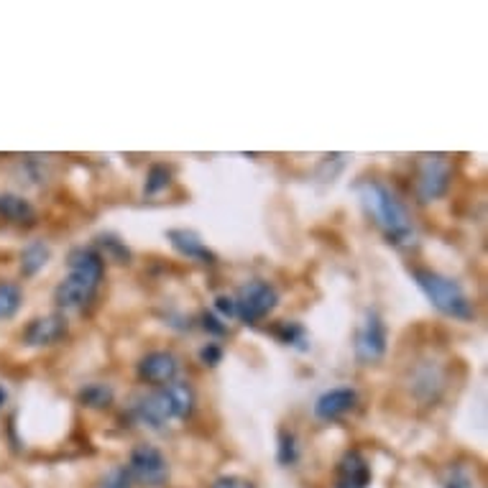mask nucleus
Masks as SVG:
<instances>
[{"instance_id":"nucleus-1","label":"nucleus","mask_w":488,"mask_h":488,"mask_svg":"<svg viewBox=\"0 0 488 488\" xmlns=\"http://www.w3.org/2000/svg\"><path fill=\"white\" fill-rule=\"evenodd\" d=\"M67 264H70V273L55 290V302L62 309L85 307L103 282L105 261L92 248H74Z\"/></svg>"},{"instance_id":"nucleus-2","label":"nucleus","mask_w":488,"mask_h":488,"mask_svg":"<svg viewBox=\"0 0 488 488\" xmlns=\"http://www.w3.org/2000/svg\"><path fill=\"white\" fill-rule=\"evenodd\" d=\"M361 199L366 213L374 217V223L379 225L391 243L404 246L415 238V225H412L409 210L389 187H383L381 181H363Z\"/></svg>"},{"instance_id":"nucleus-3","label":"nucleus","mask_w":488,"mask_h":488,"mask_svg":"<svg viewBox=\"0 0 488 488\" xmlns=\"http://www.w3.org/2000/svg\"><path fill=\"white\" fill-rule=\"evenodd\" d=\"M415 282L416 287L425 291V297L442 315L455 317V320H470L473 317V305H470L468 294L463 291L458 282H452V279L437 272H427V269H415Z\"/></svg>"},{"instance_id":"nucleus-4","label":"nucleus","mask_w":488,"mask_h":488,"mask_svg":"<svg viewBox=\"0 0 488 488\" xmlns=\"http://www.w3.org/2000/svg\"><path fill=\"white\" fill-rule=\"evenodd\" d=\"M235 302V317H240L243 323L254 325L258 320H264L279 302L276 290L269 282H248L238 290Z\"/></svg>"},{"instance_id":"nucleus-5","label":"nucleus","mask_w":488,"mask_h":488,"mask_svg":"<svg viewBox=\"0 0 488 488\" xmlns=\"http://www.w3.org/2000/svg\"><path fill=\"white\" fill-rule=\"evenodd\" d=\"M126 468L130 470L133 481L141 486H162L169 478V463H166L164 452L148 442H141L130 450Z\"/></svg>"},{"instance_id":"nucleus-6","label":"nucleus","mask_w":488,"mask_h":488,"mask_svg":"<svg viewBox=\"0 0 488 488\" xmlns=\"http://www.w3.org/2000/svg\"><path fill=\"white\" fill-rule=\"evenodd\" d=\"M450 187V162L445 156H425L416 174V195L422 202L440 199Z\"/></svg>"},{"instance_id":"nucleus-7","label":"nucleus","mask_w":488,"mask_h":488,"mask_svg":"<svg viewBox=\"0 0 488 488\" xmlns=\"http://www.w3.org/2000/svg\"><path fill=\"white\" fill-rule=\"evenodd\" d=\"M386 325L376 312H366V320L356 335V358L366 366L379 363L386 356Z\"/></svg>"},{"instance_id":"nucleus-8","label":"nucleus","mask_w":488,"mask_h":488,"mask_svg":"<svg viewBox=\"0 0 488 488\" xmlns=\"http://www.w3.org/2000/svg\"><path fill=\"white\" fill-rule=\"evenodd\" d=\"M177 374H180V361L166 350H154L139 363V376L151 386H169L177 379Z\"/></svg>"},{"instance_id":"nucleus-9","label":"nucleus","mask_w":488,"mask_h":488,"mask_svg":"<svg viewBox=\"0 0 488 488\" xmlns=\"http://www.w3.org/2000/svg\"><path fill=\"white\" fill-rule=\"evenodd\" d=\"M371 486V466L361 452H345L338 463L335 488H368Z\"/></svg>"},{"instance_id":"nucleus-10","label":"nucleus","mask_w":488,"mask_h":488,"mask_svg":"<svg viewBox=\"0 0 488 488\" xmlns=\"http://www.w3.org/2000/svg\"><path fill=\"white\" fill-rule=\"evenodd\" d=\"M67 335V320L62 315H49V317H37L31 325L23 330V343L26 345H52Z\"/></svg>"},{"instance_id":"nucleus-11","label":"nucleus","mask_w":488,"mask_h":488,"mask_svg":"<svg viewBox=\"0 0 488 488\" xmlns=\"http://www.w3.org/2000/svg\"><path fill=\"white\" fill-rule=\"evenodd\" d=\"M356 404H358V394L353 389H345V386L330 389V391H325L323 397L317 399L315 415L320 416V419H338V416L348 415Z\"/></svg>"},{"instance_id":"nucleus-12","label":"nucleus","mask_w":488,"mask_h":488,"mask_svg":"<svg viewBox=\"0 0 488 488\" xmlns=\"http://www.w3.org/2000/svg\"><path fill=\"white\" fill-rule=\"evenodd\" d=\"M166 238L172 240V246H174L181 256L195 258V261H202V264H215V254L202 243V238H199L195 231L172 228V231H166Z\"/></svg>"},{"instance_id":"nucleus-13","label":"nucleus","mask_w":488,"mask_h":488,"mask_svg":"<svg viewBox=\"0 0 488 488\" xmlns=\"http://www.w3.org/2000/svg\"><path fill=\"white\" fill-rule=\"evenodd\" d=\"M136 416H139L144 425L154 427V430H159V427H164L169 419H174L172 407H169V401L164 397V391H156V394H148V397L139 399V404H136Z\"/></svg>"},{"instance_id":"nucleus-14","label":"nucleus","mask_w":488,"mask_h":488,"mask_svg":"<svg viewBox=\"0 0 488 488\" xmlns=\"http://www.w3.org/2000/svg\"><path fill=\"white\" fill-rule=\"evenodd\" d=\"M442 386H445V376H442V371L434 363H422L416 368L415 379H412V389H415V394L422 401H434V399L440 397Z\"/></svg>"},{"instance_id":"nucleus-15","label":"nucleus","mask_w":488,"mask_h":488,"mask_svg":"<svg viewBox=\"0 0 488 488\" xmlns=\"http://www.w3.org/2000/svg\"><path fill=\"white\" fill-rule=\"evenodd\" d=\"M162 391L166 401H169V407H172V415L180 416V419L192 415V409H195V391L189 389V383L172 381L169 386H164Z\"/></svg>"},{"instance_id":"nucleus-16","label":"nucleus","mask_w":488,"mask_h":488,"mask_svg":"<svg viewBox=\"0 0 488 488\" xmlns=\"http://www.w3.org/2000/svg\"><path fill=\"white\" fill-rule=\"evenodd\" d=\"M0 215L5 217V220H11V223H31L37 213H34V207L26 202L23 198H16V195H0Z\"/></svg>"},{"instance_id":"nucleus-17","label":"nucleus","mask_w":488,"mask_h":488,"mask_svg":"<svg viewBox=\"0 0 488 488\" xmlns=\"http://www.w3.org/2000/svg\"><path fill=\"white\" fill-rule=\"evenodd\" d=\"M49 261V246L44 240H37L31 246H26V251L21 256V272L23 276H34L38 273Z\"/></svg>"},{"instance_id":"nucleus-18","label":"nucleus","mask_w":488,"mask_h":488,"mask_svg":"<svg viewBox=\"0 0 488 488\" xmlns=\"http://www.w3.org/2000/svg\"><path fill=\"white\" fill-rule=\"evenodd\" d=\"M80 401L82 407H90V409H105L113 401V389L108 383H90L80 391Z\"/></svg>"},{"instance_id":"nucleus-19","label":"nucleus","mask_w":488,"mask_h":488,"mask_svg":"<svg viewBox=\"0 0 488 488\" xmlns=\"http://www.w3.org/2000/svg\"><path fill=\"white\" fill-rule=\"evenodd\" d=\"M21 299H23V294H21L19 284L3 282V284H0V320L13 317L21 307Z\"/></svg>"},{"instance_id":"nucleus-20","label":"nucleus","mask_w":488,"mask_h":488,"mask_svg":"<svg viewBox=\"0 0 488 488\" xmlns=\"http://www.w3.org/2000/svg\"><path fill=\"white\" fill-rule=\"evenodd\" d=\"M100 488H136V481L126 466H115L100 478Z\"/></svg>"},{"instance_id":"nucleus-21","label":"nucleus","mask_w":488,"mask_h":488,"mask_svg":"<svg viewBox=\"0 0 488 488\" xmlns=\"http://www.w3.org/2000/svg\"><path fill=\"white\" fill-rule=\"evenodd\" d=\"M97 243L105 248V256H108V258L118 261V264H128L130 254H128V248L121 243V240H118V238H113V235H100V238H97Z\"/></svg>"},{"instance_id":"nucleus-22","label":"nucleus","mask_w":488,"mask_h":488,"mask_svg":"<svg viewBox=\"0 0 488 488\" xmlns=\"http://www.w3.org/2000/svg\"><path fill=\"white\" fill-rule=\"evenodd\" d=\"M442 488H475V486H473V478H470L468 470L452 466V468L445 470V475H442Z\"/></svg>"},{"instance_id":"nucleus-23","label":"nucleus","mask_w":488,"mask_h":488,"mask_svg":"<svg viewBox=\"0 0 488 488\" xmlns=\"http://www.w3.org/2000/svg\"><path fill=\"white\" fill-rule=\"evenodd\" d=\"M210 488H256L251 481H246V478H240V475H223V478H217L215 484Z\"/></svg>"},{"instance_id":"nucleus-24","label":"nucleus","mask_w":488,"mask_h":488,"mask_svg":"<svg viewBox=\"0 0 488 488\" xmlns=\"http://www.w3.org/2000/svg\"><path fill=\"white\" fill-rule=\"evenodd\" d=\"M166 181H169V172H166L164 166H154V169H151V181L146 184V189H148V192H156V189H162Z\"/></svg>"},{"instance_id":"nucleus-25","label":"nucleus","mask_w":488,"mask_h":488,"mask_svg":"<svg viewBox=\"0 0 488 488\" xmlns=\"http://www.w3.org/2000/svg\"><path fill=\"white\" fill-rule=\"evenodd\" d=\"M279 460L282 463H291L294 460V437L282 433V448H279Z\"/></svg>"},{"instance_id":"nucleus-26","label":"nucleus","mask_w":488,"mask_h":488,"mask_svg":"<svg viewBox=\"0 0 488 488\" xmlns=\"http://www.w3.org/2000/svg\"><path fill=\"white\" fill-rule=\"evenodd\" d=\"M215 309L223 315V317H235V302L233 297H225V294H220L215 299Z\"/></svg>"},{"instance_id":"nucleus-27","label":"nucleus","mask_w":488,"mask_h":488,"mask_svg":"<svg viewBox=\"0 0 488 488\" xmlns=\"http://www.w3.org/2000/svg\"><path fill=\"white\" fill-rule=\"evenodd\" d=\"M202 361L205 363H210V366H215L217 361H220V348L217 345H207V348H202Z\"/></svg>"},{"instance_id":"nucleus-28","label":"nucleus","mask_w":488,"mask_h":488,"mask_svg":"<svg viewBox=\"0 0 488 488\" xmlns=\"http://www.w3.org/2000/svg\"><path fill=\"white\" fill-rule=\"evenodd\" d=\"M205 327H210V330L217 332V335H223V332H225V325H217V320L213 317V315H205Z\"/></svg>"},{"instance_id":"nucleus-29","label":"nucleus","mask_w":488,"mask_h":488,"mask_svg":"<svg viewBox=\"0 0 488 488\" xmlns=\"http://www.w3.org/2000/svg\"><path fill=\"white\" fill-rule=\"evenodd\" d=\"M5 401V391H3V386H0V404Z\"/></svg>"}]
</instances>
